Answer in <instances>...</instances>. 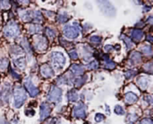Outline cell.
<instances>
[{
  "label": "cell",
  "instance_id": "cell-17",
  "mask_svg": "<svg viewBox=\"0 0 153 124\" xmlns=\"http://www.w3.org/2000/svg\"><path fill=\"white\" fill-rule=\"evenodd\" d=\"M14 64L17 68H19L20 69H23L25 68V59L24 58H20V59H16L14 60Z\"/></svg>",
  "mask_w": 153,
  "mask_h": 124
},
{
  "label": "cell",
  "instance_id": "cell-37",
  "mask_svg": "<svg viewBox=\"0 0 153 124\" xmlns=\"http://www.w3.org/2000/svg\"><path fill=\"white\" fill-rule=\"evenodd\" d=\"M152 62H150V63H148V64H146V65L144 66L145 69L149 70L150 72H152Z\"/></svg>",
  "mask_w": 153,
  "mask_h": 124
},
{
  "label": "cell",
  "instance_id": "cell-8",
  "mask_svg": "<svg viewBox=\"0 0 153 124\" xmlns=\"http://www.w3.org/2000/svg\"><path fill=\"white\" fill-rule=\"evenodd\" d=\"M73 116L74 118H80L84 119L86 117V111H85V105L83 104H80L74 108L73 111Z\"/></svg>",
  "mask_w": 153,
  "mask_h": 124
},
{
  "label": "cell",
  "instance_id": "cell-18",
  "mask_svg": "<svg viewBox=\"0 0 153 124\" xmlns=\"http://www.w3.org/2000/svg\"><path fill=\"white\" fill-rule=\"evenodd\" d=\"M103 59H105L104 61H105V67L106 68H114L116 67V64L113 61L110 60V59L108 58V55H104L103 56Z\"/></svg>",
  "mask_w": 153,
  "mask_h": 124
},
{
  "label": "cell",
  "instance_id": "cell-21",
  "mask_svg": "<svg viewBox=\"0 0 153 124\" xmlns=\"http://www.w3.org/2000/svg\"><path fill=\"white\" fill-rule=\"evenodd\" d=\"M57 20H58V22H59V23H66V22L69 20V16H68V14H67L66 13H63V14H59V16H58Z\"/></svg>",
  "mask_w": 153,
  "mask_h": 124
},
{
  "label": "cell",
  "instance_id": "cell-14",
  "mask_svg": "<svg viewBox=\"0 0 153 124\" xmlns=\"http://www.w3.org/2000/svg\"><path fill=\"white\" fill-rule=\"evenodd\" d=\"M71 70L74 75H78V76H82L84 73V68L81 65H77V64H74L71 67Z\"/></svg>",
  "mask_w": 153,
  "mask_h": 124
},
{
  "label": "cell",
  "instance_id": "cell-6",
  "mask_svg": "<svg viewBox=\"0 0 153 124\" xmlns=\"http://www.w3.org/2000/svg\"><path fill=\"white\" fill-rule=\"evenodd\" d=\"M99 5L100 6V9L102 10V12L107 14V15H115L116 14V10L114 8V6L109 3V2H107V1H104V2H99Z\"/></svg>",
  "mask_w": 153,
  "mask_h": 124
},
{
  "label": "cell",
  "instance_id": "cell-24",
  "mask_svg": "<svg viewBox=\"0 0 153 124\" xmlns=\"http://www.w3.org/2000/svg\"><path fill=\"white\" fill-rule=\"evenodd\" d=\"M142 51L146 54V55H152V46L150 45H145L143 49H142Z\"/></svg>",
  "mask_w": 153,
  "mask_h": 124
},
{
  "label": "cell",
  "instance_id": "cell-13",
  "mask_svg": "<svg viewBox=\"0 0 153 124\" xmlns=\"http://www.w3.org/2000/svg\"><path fill=\"white\" fill-rule=\"evenodd\" d=\"M125 98H126V104H134V103H135L138 100V96L134 93H132V92L126 93V95H125Z\"/></svg>",
  "mask_w": 153,
  "mask_h": 124
},
{
  "label": "cell",
  "instance_id": "cell-1",
  "mask_svg": "<svg viewBox=\"0 0 153 124\" xmlns=\"http://www.w3.org/2000/svg\"><path fill=\"white\" fill-rule=\"evenodd\" d=\"M50 59L52 63V67L56 70H61L65 65L66 59L63 53L61 52H52L50 54Z\"/></svg>",
  "mask_w": 153,
  "mask_h": 124
},
{
  "label": "cell",
  "instance_id": "cell-23",
  "mask_svg": "<svg viewBox=\"0 0 153 124\" xmlns=\"http://www.w3.org/2000/svg\"><path fill=\"white\" fill-rule=\"evenodd\" d=\"M86 79H87V77H86V76H83L82 77H80V78L76 79V80H75V86H76L77 87L82 86V85L85 83Z\"/></svg>",
  "mask_w": 153,
  "mask_h": 124
},
{
  "label": "cell",
  "instance_id": "cell-20",
  "mask_svg": "<svg viewBox=\"0 0 153 124\" xmlns=\"http://www.w3.org/2000/svg\"><path fill=\"white\" fill-rule=\"evenodd\" d=\"M121 39L126 43V46H127V49H128V50L134 47V44H133V42H132V40L129 39L128 37H126V35H121Z\"/></svg>",
  "mask_w": 153,
  "mask_h": 124
},
{
  "label": "cell",
  "instance_id": "cell-35",
  "mask_svg": "<svg viewBox=\"0 0 153 124\" xmlns=\"http://www.w3.org/2000/svg\"><path fill=\"white\" fill-rule=\"evenodd\" d=\"M140 124H153L152 121L151 119H143Z\"/></svg>",
  "mask_w": 153,
  "mask_h": 124
},
{
  "label": "cell",
  "instance_id": "cell-3",
  "mask_svg": "<svg viewBox=\"0 0 153 124\" xmlns=\"http://www.w3.org/2000/svg\"><path fill=\"white\" fill-rule=\"evenodd\" d=\"M64 35L68 39H75L79 36L80 27L77 23H74V25H66L64 27Z\"/></svg>",
  "mask_w": 153,
  "mask_h": 124
},
{
  "label": "cell",
  "instance_id": "cell-15",
  "mask_svg": "<svg viewBox=\"0 0 153 124\" xmlns=\"http://www.w3.org/2000/svg\"><path fill=\"white\" fill-rule=\"evenodd\" d=\"M131 36H132V39H133L134 41H140L142 40V38H143V32L141 30L136 29V30L132 31ZM132 39H131V40H132Z\"/></svg>",
  "mask_w": 153,
  "mask_h": 124
},
{
  "label": "cell",
  "instance_id": "cell-25",
  "mask_svg": "<svg viewBox=\"0 0 153 124\" xmlns=\"http://www.w3.org/2000/svg\"><path fill=\"white\" fill-rule=\"evenodd\" d=\"M8 66V59H0V69L4 70Z\"/></svg>",
  "mask_w": 153,
  "mask_h": 124
},
{
  "label": "cell",
  "instance_id": "cell-4",
  "mask_svg": "<svg viewBox=\"0 0 153 124\" xmlns=\"http://www.w3.org/2000/svg\"><path fill=\"white\" fill-rule=\"evenodd\" d=\"M19 32H20L19 27L13 22H12L9 24H7L4 27V34L7 38H13V37L17 36L19 34Z\"/></svg>",
  "mask_w": 153,
  "mask_h": 124
},
{
  "label": "cell",
  "instance_id": "cell-5",
  "mask_svg": "<svg viewBox=\"0 0 153 124\" xmlns=\"http://www.w3.org/2000/svg\"><path fill=\"white\" fill-rule=\"evenodd\" d=\"M61 95H62V90L56 86H52L48 99L50 102H54V103H59L61 101Z\"/></svg>",
  "mask_w": 153,
  "mask_h": 124
},
{
  "label": "cell",
  "instance_id": "cell-32",
  "mask_svg": "<svg viewBox=\"0 0 153 124\" xmlns=\"http://www.w3.org/2000/svg\"><path fill=\"white\" fill-rule=\"evenodd\" d=\"M69 55H70V57H71L72 59H78V54H77V52H76L75 50L70 51Z\"/></svg>",
  "mask_w": 153,
  "mask_h": 124
},
{
  "label": "cell",
  "instance_id": "cell-19",
  "mask_svg": "<svg viewBox=\"0 0 153 124\" xmlns=\"http://www.w3.org/2000/svg\"><path fill=\"white\" fill-rule=\"evenodd\" d=\"M130 58L133 60V62H134V63H139L142 60V57H141V54L139 52H134Z\"/></svg>",
  "mask_w": 153,
  "mask_h": 124
},
{
  "label": "cell",
  "instance_id": "cell-28",
  "mask_svg": "<svg viewBox=\"0 0 153 124\" xmlns=\"http://www.w3.org/2000/svg\"><path fill=\"white\" fill-rule=\"evenodd\" d=\"M136 74H137V72L135 70H129V71H127V72L125 73V77H126V79H130L131 77H133Z\"/></svg>",
  "mask_w": 153,
  "mask_h": 124
},
{
  "label": "cell",
  "instance_id": "cell-2",
  "mask_svg": "<svg viewBox=\"0 0 153 124\" xmlns=\"http://www.w3.org/2000/svg\"><path fill=\"white\" fill-rule=\"evenodd\" d=\"M27 99V95L25 91L21 87H15L13 92V105L15 108H20L24 101Z\"/></svg>",
  "mask_w": 153,
  "mask_h": 124
},
{
  "label": "cell",
  "instance_id": "cell-31",
  "mask_svg": "<svg viewBox=\"0 0 153 124\" xmlns=\"http://www.w3.org/2000/svg\"><path fill=\"white\" fill-rule=\"evenodd\" d=\"M137 118H138L137 114L132 113V114H129V116H128V121H130V122H132V123H134L135 121H137Z\"/></svg>",
  "mask_w": 153,
  "mask_h": 124
},
{
  "label": "cell",
  "instance_id": "cell-30",
  "mask_svg": "<svg viewBox=\"0 0 153 124\" xmlns=\"http://www.w3.org/2000/svg\"><path fill=\"white\" fill-rule=\"evenodd\" d=\"M88 68L89 69H95V68H98V67H99V63L97 62V61H92L91 63H90V64H88Z\"/></svg>",
  "mask_w": 153,
  "mask_h": 124
},
{
  "label": "cell",
  "instance_id": "cell-33",
  "mask_svg": "<svg viewBox=\"0 0 153 124\" xmlns=\"http://www.w3.org/2000/svg\"><path fill=\"white\" fill-rule=\"evenodd\" d=\"M91 41H92V42H100L101 38L100 36H92L91 38Z\"/></svg>",
  "mask_w": 153,
  "mask_h": 124
},
{
  "label": "cell",
  "instance_id": "cell-10",
  "mask_svg": "<svg viewBox=\"0 0 153 124\" xmlns=\"http://www.w3.org/2000/svg\"><path fill=\"white\" fill-rule=\"evenodd\" d=\"M51 113V107L48 104H46V103H43L41 105H40V120H44L46 119L47 117L49 116Z\"/></svg>",
  "mask_w": 153,
  "mask_h": 124
},
{
  "label": "cell",
  "instance_id": "cell-16",
  "mask_svg": "<svg viewBox=\"0 0 153 124\" xmlns=\"http://www.w3.org/2000/svg\"><path fill=\"white\" fill-rule=\"evenodd\" d=\"M66 97H67V99H68L69 101H71V102H76V101L78 100V98H79L78 94H77L76 90H74V89L70 90V91L66 94Z\"/></svg>",
  "mask_w": 153,
  "mask_h": 124
},
{
  "label": "cell",
  "instance_id": "cell-9",
  "mask_svg": "<svg viewBox=\"0 0 153 124\" xmlns=\"http://www.w3.org/2000/svg\"><path fill=\"white\" fill-rule=\"evenodd\" d=\"M35 47L38 50H45L48 48V41L43 36H37L35 38Z\"/></svg>",
  "mask_w": 153,
  "mask_h": 124
},
{
  "label": "cell",
  "instance_id": "cell-36",
  "mask_svg": "<svg viewBox=\"0 0 153 124\" xmlns=\"http://www.w3.org/2000/svg\"><path fill=\"white\" fill-rule=\"evenodd\" d=\"M25 114H26L27 116H33V115L35 114V112H34L33 110H27V111L25 112Z\"/></svg>",
  "mask_w": 153,
  "mask_h": 124
},
{
  "label": "cell",
  "instance_id": "cell-27",
  "mask_svg": "<svg viewBox=\"0 0 153 124\" xmlns=\"http://www.w3.org/2000/svg\"><path fill=\"white\" fill-rule=\"evenodd\" d=\"M46 32H47V35L49 37V38H54L55 36H56V32H55V31L53 30V29H51V28H49V27H48V28H46Z\"/></svg>",
  "mask_w": 153,
  "mask_h": 124
},
{
  "label": "cell",
  "instance_id": "cell-38",
  "mask_svg": "<svg viewBox=\"0 0 153 124\" xmlns=\"http://www.w3.org/2000/svg\"><path fill=\"white\" fill-rule=\"evenodd\" d=\"M0 124H8V122L4 120V119H0Z\"/></svg>",
  "mask_w": 153,
  "mask_h": 124
},
{
  "label": "cell",
  "instance_id": "cell-12",
  "mask_svg": "<svg viewBox=\"0 0 153 124\" xmlns=\"http://www.w3.org/2000/svg\"><path fill=\"white\" fill-rule=\"evenodd\" d=\"M149 83H150V78L147 77H140L137 79V84L142 90H145L148 87Z\"/></svg>",
  "mask_w": 153,
  "mask_h": 124
},
{
  "label": "cell",
  "instance_id": "cell-11",
  "mask_svg": "<svg viewBox=\"0 0 153 124\" xmlns=\"http://www.w3.org/2000/svg\"><path fill=\"white\" fill-rule=\"evenodd\" d=\"M40 72H41V75L46 78H49L54 76V70L47 64H44L41 66Z\"/></svg>",
  "mask_w": 153,
  "mask_h": 124
},
{
  "label": "cell",
  "instance_id": "cell-22",
  "mask_svg": "<svg viewBox=\"0 0 153 124\" xmlns=\"http://www.w3.org/2000/svg\"><path fill=\"white\" fill-rule=\"evenodd\" d=\"M41 30V27L39 25V24H31L29 28V31L30 33H35V32H38Z\"/></svg>",
  "mask_w": 153,
  "mask_h": 124
},
{
  "label": "cell",
  "instance_id": "cell-34",
  "mask_svg": "<svg viewBox=\"0 0 153 124\" xmlns=\"http://www.w3.org/2000/svg\"><path fill=\"white\" fill-rule=\"evenodd\" d=\"M0 5L2 8H8L9 7V2H7V1L0 2Z\"/></svg>",
  "mask_w": 153,
  "mask_h": 124
},
{
  "label": "cell",
  "instance_id": "cell-26",
  "mask_svg": "<svg viewBox=\"0 0 153 124\" xmlns=\"http://www.w3.org/2000/svg\"><path fill=\"white\" fill-rule=\"evenodd\" d=\"M115 113H116L117 115H124V114H125V110L123 109L122 106L117 105V106L115 107Z\"/></svg>",
  "mask_w": 153,
  "mask_h": 124
},
{
  "label": "cell",
  "instance_id": "cell-29",
  "mask_svg": "<svg viewBox=\"0 0 153 124\" xmlns=\"http://www.w3.org/2000/svg\"><path fill=\"white\" fill-rule=\"evenodd\" d=\"M104 120H105V115H103V114H101V113H97V114L95 115V122H102V121H104Z\"/></svg>",
  "mask_w": 153,
  "mask_h": 124
},
{
  "label": "cell",
  "instance_id": "cell-7",
  "mask_svg": "<svg viewBox=\"0 0 153 124\" xmlns=\"http://www.w3.org/2000/svg\"><path fill=\"white\" fill-rule=\"evenodd\" d=\"M24 86L32 97H35L39 95V89L34 86L30 78H26L24 80Z\"/></svg>",
  "mask_w": 153,
  "mask_h": 124
}]
</instances>
